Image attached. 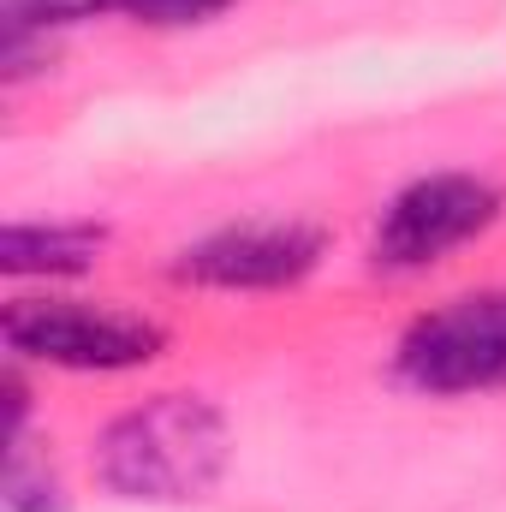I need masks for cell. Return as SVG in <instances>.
I'll return each instance as SVG.
<instances>
[{
  "mask_svg": "<svg viewBox=\"0 0 506 512\" xmlns=\"http://www.w3.org/2000/svg\"><path fill=\"white\" fill-rule=\"evenodd\" d=\"M233 465V423L209 393H149L96 435V477L143 507L203 501Z\"/></svg>",
  "mask_w": 506,
  "mask_h": 512,
  "instance_id": "obj_1",
  "label": "cell"
},
{
  "mask_svg": "<svg viewBox=\"0 0 506 512\" xmlns=\"http://www.w3.org/2000/svg\"><path fill=\"white\" fill-rule=\"evenodd\" d=\"M0 340L18 364H48L72 376H120V370H143L161 358L167 328L120 304L42 292V298H12L0 310Z\"/></svg>",
  "mask_w": 506,
  "mask_h": 512,
  "instance_id": "obj_2",
  "label": "cell"
},
{
  "mask_svg": "<svg viewBox=\"0 0 506 512\" xmlns=\"http://www.w3.org/2000/svg\"><path fill=\"white\" fill-rule=\"evenodd\" d=\"M393 376L429 399H471L506 387V286L459 292L435 310H423L399 346Z\"/></svg>",
  "mask_w": 506,
  "mask_h": 512,
  "instance_id": "obj_3",
  "label": "cell"
},
{
  "mask_svg": "<svg viewBox=\"0 0 506 512\" xmlns=\"http://www.w3.org/2000/svg\"><path fill=\"white\" fill-rule=\"evenodd\" d=\"M501 209V185L483 173H459V167L423 173L387 197L376 233H370V262L387 274H423L453 251L477 245L501 221Z\"/></svg>",
  "mask_w": 506,
  "mask_h": 512,
  "instance_id": "obj_4",
  "label": "cell"
},
{
  "mask_svg": "<svg viewBox=\"0 0 506 512\" xmlns=\"http://www.w3.org/2000/svg\"><path fill=\"white\" fill-rule=\"evenodd\" d=\"M328 256V233L310 221H227L173 251V280L197 292H292Z\"/></svg>",
  "mask_w": 506,
  "mask_h": 512,
  "instance_id": "obj_5",
  "label": "cell"
},
{
  "mask_svg": "<svg viewBox=\"0 0 506 512\" xmlns=\"http://www.w3.org/2000/svg\"><path fill=\"white\" fill-rule=\"evenodd\" d=\"M108 251V227L96 221H6L0 274L6 280H78Z\"/></svg>",
  "mask_w": 506,
  "mask_h": 512,
  "instance_id": "obj_6",
  "label": "cell"
},
{
  "mask_svg": "<svg viewBox=\"0 0 506 512\" xmlns=\"http://www.w3.org/2000/svg\"><path fill=\"white\" fill-rule=\"evenodd\" d=\"M0 507H6V512H66L54 471H48V465H36L24 441H12V447H6V471H0Z\"/></svg>",
  "mask_w": 506,
  "mask_h": 512,
  "instance_id": "obj_7",
  "label": "cell"
},
{
  "mask_svg": "<svg viewBox=\"0 0 506 512\" xmlns=\"http://www.w3.org/2000/svg\"><path fill=\"white\" fill-rule=\"evenodd\" d=\"M108 12H126V0H0V30L54 36L66 24H90V18H108Z\"/></svg>",
  "mask_w": 506,
  "mask_h": 512,
  "instance_id": "obj_8",
  "label": "cell"
},
{
  "mask_svg": "<svg viewBox=\"0 0 506 512\" xmlns=\"http://www.w3.org/2000/svg\"><path fill=\"white\" fill-rule=\"evenodd\" d=\"M233 0H126V12L137 24H155V30H191V24H209L221 18Z\"/></svg>",
  "mask_w": 506,
  "mask_h": 512,
  "instance_id": "obj_9",
  "label": "cell"
}]
</instances>
